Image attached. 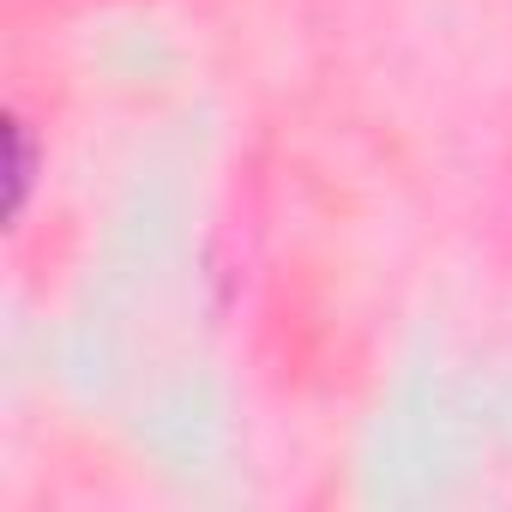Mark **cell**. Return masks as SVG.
Listing matches in <instances>:
<instances>
[{"label": "cell", "instance_id": "6da1fadb", "mask_svg": "<svg viewBox=\"0 0 512 512\" xmlns=\"http://www.w3.org/2000/svg\"><path fill=\"white\" fill-rule=\"evenodd\" d=\"M7 139H13V163H7V175H13V211H25V187H31V145H25V121H13V127H7Z\"/></svg>", "mask_w": 512, "mask_h": 512}]
</instances>
